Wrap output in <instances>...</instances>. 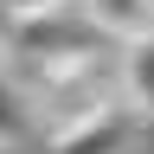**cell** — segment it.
I'll list each match as a JSON object with an SVG mask.
<instances>
[{"mask_svg":"<svg viewBox=\"0 0 154 154\" xmlns=\"http://www.w3.org/2000/svg\"><path fill=\"white\" fill-rule=\"evenodd\" d=\"M128 148V109L116 103L103 116H84V122H71L64 135H51V154H122Z\"/></svg>","mask_w":154,"mask_h":154,"instance_id":"6da1fadb","label":"cell"},{"mask_svg":"<svg viewBox=\"0 0 154 154\" xmlns=\"http://www.w3.org/2000/svg\"><path fill=\"white\" fill-rule=\"evenodd\" d=\"M77 13H84L103 38H116V45L154 32V0H77Z\"/></svg>","mask_w":154,"mask_h":154,"instance_id":"7a4b0ae2","label":"cell"},{"mask_svg":"<svg viewBox=\"0 0 154 154\" xmlns=\"http://www.w3.org/2000/svg\"><path fill=\"white\" fill-rule=\"evenodd\" d=\"M116 84H122V103L135 116H154V32L116 45Z\"/></svg>","mask_w":154,"mask_h":154,"instance_id":"3957f363","label":"cell"},{"mask_svg":"<svg viewBox=\"0 0 154 154\" xmlns=\"http://www.w3.org/2000/svg\"><path fill=\"white\" fill-rule=\"evenodd\" d=\"M32 128V109H26V90H19V77L0 64V148H13L19 135Z\"/></svg>","mask_w":154,"mask_h":154,"instance_id":"277c9868","label":"cell"},{"mask_svg":"<svg viewBox=\"0 0 154 154\" xmlns=\"http://www.w3.org/2000/svg\"><path fill=\"white\" fill-rule=\"evenodd\" d=\"M51 7H71V0H0L7 19H19V13H51Z\"/></svg>","mask_w":154,"mask_h":154,"instance_id":"5b68a950","label":"cell"},{"mask_svg":"<svg viewBox=\"0 0 154 154\" xmlns=\"http://www.w3.org/2000/svg\"><path fill=\"white\" fill-rule=\"evenodd\" d=\"M0 58H7V13H0Z\"/></svg>","mask_w":154,"mask_h":154,"instance_id":"8992f818","label":"cell"},{"mask_svg":"<svg viewBox=\"0 0 154 154\" xmlns=\"http://www.w3.org/2000/svg\"><path fill=\"white\" fill-rule=\"evenodd\" d=\"M0 154H13V148H0Z\"/></svg>","mask_w":154,"mask_h":154,"instance_id":"52a82bcc","label":"cell"}]
</instances>
